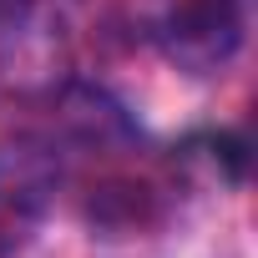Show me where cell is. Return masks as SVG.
<instances>
[{
    "label": "cell",
    "mask_w": 258,
    "mask_h": 258,
    "mask_svg": "<svg viewBox=\"0 0 258 258\" xmlns=\"http://www.w3.org/2000/svg\"><path fill=\"white\" fill-rule=\"evenodd\" d=\"M61 162L41 137H6L0 142V218H36L56 198Z\"/></svg>",
    "instance_id": "3957f363"
},
{
    "label": "cell",
    "mask_w": 258,
    "mask_h": 258,
    "mask_svg": "<svg viewBox=\"0 0 258 258\" xmlns=\"http://www.w3.org/2000/svg\"><path fill=\"white\" fill-rule=\"evenodd\" d=\"M6 253H11V243H6V238H0V258H6Z\"/></svg>",
    "instance_id": "5b68a950"
},
{
    "label": "cell",
    "mask_w": 258,
    "mask_h": 258,
    "mask_svg": "<svg viewBox=\"0 0 258 258\" xmlns=\"http://www.w3.org/2000/svg\"><path fill=\"white\" fill-rule=\"evenodd\" d=\"M66 66L61 21H51L36 0L0 11V76L16 86H51Z\"/></svg>",
    "instance_id": "7a4b0ae2"
},
{
    "label": "cell",
    "mask_w": 258,
    "mask_h": 258,
    "mask_svg": "<svg viewBox=\"0 0 258 258\" xmlns=\"http://www.w3.org/2000/svg\"><path fill=\"white\" fill-rule=\"evenodd\" d=\"M6 6H21V0H0V11H6Z\"/></svg>",
    "instance_id": "8992f818"
},
{
    "label": "cell",
    "mask_w": 258,
    "mask_h": 258,
    "mask_svg": "<svg viewBox=\"0 0 258 258\" xmlns=\"http://www.w3.org/2000/svg\"><path fill=\"white\" fill-rule=\"evenodd\" d=\"M243 21L248 0H177L162 21V46L182 71L203 76L243 46Z\"/></svg>",
    "instance_id": "6da1fadb"
},
{
    "label": "cell",
    "mask_w": 258,
    "mask_h": 258,
    "mask_svg": "<svg viewBox=\"0 0 258 258\" xmlns=\"http://www.w3.org/2000/svg\"><path fill=\"white\" fill-rule=\"evenodd\" d=\"M86 218H91L101 233H132V228H147V223L157 218V192H152L147 182H132V177H111V182L91 187Z\"/></svg>",
    "instance_id": "277c9868"
}]
</instances>
